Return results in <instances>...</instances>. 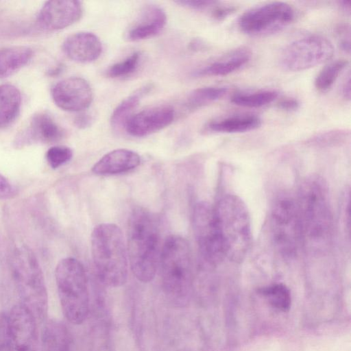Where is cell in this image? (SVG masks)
I'll return each mask as SVG.
<instances>
[{
    "label": "cell",
    "instance_id": "cell-25",
    "mask_svg": "<svg viewBox=\"0 0 351 351\" xmlns=\"http://www.w3.org/2000/svg\"><path fill=\"white\" fill-rule=\"evenodd\" d=\"M151 84L139 88L134 93L123 99L114 110L110 119L111 125L114 129L119 130L125 127L131 117L133 110L137 107L141 98L152 88Z\"/></svg>",
    "mask_w": 351,
    "mask_h": 351
},
{
    "label": "cell",
    "instance_id": "cell-26",
    "mask_svg": "<svg viewBox=\"0 0 351 351\" xmlns=\"http://www.w3.org/2000/svg\"><path fill=\"white\" fill-rule=\"evenodd\" d=\"M228 92L225 86H208L193 90L187 96L185 107L193 110L222 98Z\"/></svg>",
    "mask_w": 351,
    "mask_h": 351
},
{
    "label": "cell",
    "instance_id": "cell-38",
    "mask_svg": "<svg viewBox=\"0 0 351 351\" xmlns=\"http://www.w3.org/2000/svg\"><path fill=\"white\" fill-rule=\"evenodd\" d=\"M94 121L93 116L88 112H82L74 119L75 125L80 129H86L90 127Z\"/></svg>",
    "mask_w": 351,
    "mask_h": 351
},
{
    "label": "cell",
    "instance_id": "cell-12",
    "mask_svg": "<svg viewBox=\"0 0 351 351\" xmlns=\"http://www.w3.org/2000/svg\"><path fill=\"white\" fill-rule=\"evenodd\" d=\"M38 321L21 302L13 305L6 315V341L8 351H38Z\"/></svg>",
    "mask_w": 351,
    "mask_h": 351
},
{
    "label": "cell",
    "instance_id": "cell-33",
    "mask_svg": "<svg viewBox=\"0 0 351 351\" xmlns=\"http://www.w3.org/2000/svg\"><path fill=\"white\" fill-rule=\"evenodd\" d=\"M348 132L342 130H335L318 134L313 138V141L317 143H327L332 141H337L345 138Z\"/></svg>",
    "mask_w": 351,
    "mask_h": 351
},
{
    "label": "cell",
    "instance_id": "cell-2",
    "mask_svg": "<svg viewBox=\"0 0 351 351\" xmlns=\"http://www.w3.org/2000/svg\"><path fill=\"white\" fill-rule=\"evenodd\" d=\"M127 252L134 276L142 282L152 281L160 254V236L155 216L147 209H133L128 221Z\"/></svg>",
    "mask_w": 351,
    "mask_h": 351
},
{
    "label": "cell",
    "instance_id": "cell-34",
    "mask_svg": "<svg viewBox=\"0 0 351 351\" xmlns=\"http://www.w3.org/2000/svg\"><path fill=\"white\" fill-rule=\"evenodd\" d=\"M16 195V189L14 186L0 173V199H10Z\"/></svg>",
    "mask_w": 351,
    "mask_h": 351
},
{
    "label": "cell",
    "instance_id": "cell-14",
    "mask_svg": "<svg viewBox=\"0 0 351 351\" xmlns=\"http://www.w3.org/2000/svg\"><path fill=\"white\" fill-rule=\"evenodd\" d=\"M63 135L62 129L50 114L38 112L16 134L13 144L16 148H21L36 143H53L60 141Z\"/></svg>",
    "mask_w": 351,
    "mask_h": 351
},
{
    "label": "cell",
    "instance_id": "cell-22",
    "mask_svg": "<svg viewBox=\"0 0 351 351\" xmlns=\"http://www.w3.org/2000/svg\"><path fill=\"white\" fill-rule=\"evenodd\" d=\"M33 54V50L26 46L0 49V78L10 76L25 66Z\"/></svg>",
    "mask_w": 351,
    "mask_h": 351
},
{
    "label": "cell",
    "instance_id": "cell-5",
    "mask_svg": "<svg viewBox=\"0 0 351 351\" xmlns=\"http://www.w3.org/2000/svg\"><path fill=\"white\" fill-rule=\"evenodd\" d=\"M214 208L226 258L240 263L247 254L252 240L247 206L238 196L226 194Z\"/></svg>",
    "mask_w": 351,
    "mask_h": 351
},
{
    "label": "cell",
    "instance_id": "cell-41",
    "mask_svg": "<svg viewBox=\"0 0 351 351\" xmlns=\"http://www.w3.org/2000/svg\"><path fill=\"white\" fill-rule=\"evenodd\" d=\"M338 4L341 9L346 12V14H350L351 5L349 0H341L338 1Z\"/></svg>",
    "mask_w": 351,
    "mask_h": 351
},
{
    "label": "cell",
    "instance_id": "cell-36",
    "mask_svg": "<svg viewBox=\"0 0 351 351\" xmlns=\"http://www.w3.org/2000/svg\"><path fill=\"white\" fill-rule=\"evenodd\" d=\"M237 9L234 5H215L211 12V16L217 21H222L232 14Z\"/></svg>",
    "mask_w": 351,
    "mask_h": 351
},
{
    "label": "cell",
    "instance_id": "cell-21",
    "mask_svg": "<svg viewBox=\"0 0 351 351\" xmlns=\"http://www.w3.org/2000/svg\"><path fill=\"white\" fill-rule=\"evenodd\" d=\"M261 119L254 114H240L215 119L207 123L206 128L221 133H241L252 131L261 125Z\"/></svg>",
    "mask_w": 351,
    "mask_h": 351
},
{
    "label": "cell",
    "instance_id": "cell-40",
    "mask_svg": "<svg viewBox=\"0 0 351 351\" xmlns=\"http://www.w3.org/2000/svg\"><path fill=\"white\" fill-rule=\"evenodd\" d=\"M206 47L204 42L199 39H193L189 43V49L192 51H199L204 49Z\"/></svg>",
    "mask_w": 351,
    "mask_h": 351
},
{
    "label": "cell",
    "instance_id": "cell-19",
    "mask_svg": "<svg viewBox=\"0 0 351 351\" xmlns=\"http://www.w3.org/2000/svg\"><path fill=\"white\" fill-rule=\"evenodd\" d=\"M140 162L141 158L136 152L127 149H117L101 158L94 165L92 171L99 175L121 173L135 169Z\"/></svg>",
    "mask_w": 351,
    "mask_h": 351
},
{
    "label": "cell",
    "instance_id": "cell-11",
    "mask_svg": "<svg viewBox=\"0 0 351 351\" xmlns=\"http://www.w3.org/2000/svg\"><path fill=\"white\" fill-rule=\"evenodd\" d=\"M193 228L204 261L211 265L221 263L226 256L214 206L206 202H198L193 213Z\"/></svg>",
    "mask_w": 351,
    "mask_h": 351
},
{
    "label": "cell",
    "instance_id": "cell-8",
    "mask_svg": "<svg viewBox=\"0 0 351 351\" xmlns=\"http://www.w3.org/2000/svg\"><path fill=\"white\" fill-rule=\"evenodd\" d=\"M270 229L279 254L285 258H295L303 244L296 197L287 193L276 197L271 209Z\"/></svg>",
    "mask_w": 351,
    "mask_h": 351
},
{
    "label": "cell",
    "instance_id": "cell-24",
    "mask_svg": "<svg viewBox=\"0 0 351 351\" xmlns=\"http://www.w3.org/2000/svg\"><path fill=\"white\" fill-rule=\"evenodd\" d=\"M21 106V94L15 86L0 85V128L10 125L17 117Z\"/></svg>",
    "mask_w": 351,
    "mask_h": 351
},
{
    "label": "cell",
    "instance_id": "cell-6",
    "mask_svg": "<svg viewBox=\"0 0 351 351\" xmlns=\"http://www.w3.org/2000/svg\"><path fill=\"white\" fill-rule=\"evenodd\" d=\"M158 265L163 290L170 302L181 306L189 290L192 275V258L187 241L172 234L165 241Z\"/></svg>",
    "mask_w": 351,
    "mask_h": 351
},
{
    "label": "cell",
    "instance_id": "cell-16",
    "mask_svg": "<svg viewBox=\"0 0 351 351\" xmlns=\"http://www.w3.org/2000/svg\"><path fill=\"white\" fill-rule=\"evenodd\" d=\"M175 111L169 106H157L132 115L125 128L131 136L142 137L158 132L173 121Z\"/></svg>",
    "mask_w": 351,
    "mask_h": 351
},
{
    "label": "cell",
    "instance_id": "cell-28",
    "mask_svg": "<svg viewBox=\"0 0 351 351\" xmlns=\"http://www.w3.org/2000/svg\"><path fill=\"white\" fill-rule=\"evenodd\" d=\"M348 64L347 60L338 59L323 67L315 80V87L317 90L320 93L327 92Z\"/></svg>",
    "mask_w": 351,
    "mask_h": 351
},
{
    "label": "cell",
    "instance_id": "cell-43",
    "mask_svg": "<svg viewBox=\"0 0 351 351\" xmlns=\"http://www.w3.org/2000/svg\"><path fill=\"white\" fill-rule=\"evenodd\" d=\"M63 69V66L62 64L58 65L56 68L51 69L48 73L49 75H56L60 73Z\"/></svg>",
    "mask_w": 351,
    "mask_h": 351
},
{
    "label": "cell",
    "instance_id": "cell-29",
    "mask_svg": "<svg viewBox=\"0 0 351 351\" xmlns=\"http://www.w3.org/2000/svg\"><path fill=\"white\" fill-rule=\"evenodd\" d=\"M259 293L263 295L275 308L287 311L291 304V294L288 288L282 284H274L261 288Z\"/></svg>",
    "mask_w": 351,
    "mask_h": 351
},
{
    "label": "cell",
    "instance_id": "cell-18",
    "mask_svg": "<svg viewBox=\"0 0 351 351\" xmlns=\"http://www.w3.org/2000/svg\"><path fill=\"white\" fill-rule=\"evenodd\" d=\"M165 11L155 5L145 6L128 29L126 37L130 41L149 38L159 34L166 25Z\"/></svg>",
    "mask_w": 351,
    "mask_h": 351
},
{
    "label": "cell",
    "instance_id": "cell-35",
    "mask_svg": "<svg viewBox=\"0 0 351 351\" xmlns=\"http://www.w3.org/2000/svg\"><path fill=\"white\" fill-rule=\"evenodd\" d=\"M176 3L195 10H204L210 7H213L217 2L205 0H182L177 1Z\"/></svg>",
    "mask_w": 351,
    "mask_h": 351
},
{
    "label": "cell",
    "instance_id": "cell-42",
    "mask_svg": "<svg viewBox=\"0 0 351 351\" xmlns=\"http://www.w3.org/2000/svg\"><path fill=\"white\" fill-rule=\"evenodd\" d=\"M0 351H8L6 335L3 332H0Z\"/></svg>",
    "mask_w": 351,
    "mask_h": 351
},
{
    "label": "cell",
    "instance_id": "cell-13",
    "mask_svg": "<svg viewBox=\"0 0 351 351\" xmlns=\"http://www.w3.org/2000/svg\"><path fill=\"white\" fill-rule=\"evenodd\" d=\"M51 93L55 104L69 112H78L87 108L93 97L88 82L77 77H68L58 82L52 87Z\"/></svg>",
    "mask_w": 351,
    "mask_h": 351
},
{
    "label": "cell",
    "instance_id": "cell-9",
    "mask_svg": "<svg viewBox=\"0 0 351 351\" xmlns=\"http://www.w3.org/2000/svg\"><path fill=\"white\" fill-rule=\"evenodd\" d=\"M334 51L332 44L327 38L319 35L307 36L285 47L278 63L285 71H304L330 60Z\"/></svg>",
    "mask_w": 351,
    "mask_h": 351
},
{
    "label": "cell",
    "instance_id": "cell-15",
    "mask_svg": "<svg viewBox=\"0 0 351 351\" xmlns=\"http://www.w3.org/2000/svg\"><path fill=\"white\" fill-rule=\"evenodd\" d=\"M82 13V8L80 1H49L40 10L37 16V23L45 30H60L77 21Z\"/></svg>",
    "mask_w": 351,
    "mask_h": 351
},
{
    "label": "cell",
    "instance_id": "cell-17",
    "mask_svg": "<svg viewBox=\"0 0 351 351\" xmlns=\"http://www.w3.org/2000/svg\"><path fill=\"white\" fill-rule=\"evenodd\" d=\"M62 47L69 59L80 63H88L96 60L102 51L99 38L87 32L70 35L64 40Z\"/></svg>",
    "mask_w": 351,
    "mask_h": 351
},
{
    "label": "cell",
    "instance_id": "cell-4",
    "mask_svg": "<svg viewBox=\"0 0 351 351\" xmlns=\"http://www.w3.org/2000/svg\"><path fill=\"white\" fill-rule=\"evenodd\" d=\"M11 271L20 302L38 322L46 320L48 294L44 274L33 251L27 245L16 247L11 257Z\"/></svg>",
    "mask_w": 351,
    "mask_h": 351
},
{
    "label": "cell",
    "instance_id": "cell-37",
    "mask_svg": "<svg viewBox=\"0 0 351 351\" xmlns=\"http://www.w3.org/2000/svg\"><path fill=\"white\" fill-rule=\"evenodd\" d=\"M278 108L287 112L297 110L300 108V102L298 99L291 97L281 99L277 104Z\"/></svg>",
    "mask_w": 351,
    "mask_h": 351
},
{
    "label": "cell",
    "instance_id": "cell-3",
    "mask_svg": "<svg viewBox=\"0 0 351 351\" xmlns=\"http://www.w3.org/2000/svg\"><path fill=\"white\" fill-rule=\"evenodd\" d=\"M91 254L99 280L110 287L123 285L128 278V257L121 230L114 223H100L91 234Z\"/></svg>",
    "mask_w": 351,
    "mask_h": 351
},
{
    "label": "cell",
    "instance_id": "cell-10",
    "mask_svg": "<svg viewBox=\"0 0 351 351\" xmlns=\"http://www.w3.org/2000/svg\"><path fill=\"white\" fill-rule=\"evenodd\" d=\"M295 16L293 8L287 3L274 1L252 8L238 20V27L250 36H264L280 31L292 23Z\"/></svg>",
    "mask_w": 351,
    "mask_h": 351
},
{
    "label": "cell",
    "instance_id": "cell-23",
    "mask_svg": "<svg viewBox=\"0 0 351 351\" xmlns=\"http://www.w3.org/2000/svg\"><path fill=\"white\" fill-rule=\"evenodd\" d=\"M66 327L57 320L46 322L41 335V351H70Z\"/></svg>",
    "mask_w": 351,
    "mask_h": 351
},
{
    "label": "cell",
    "instance_id": "cell-7",
    "mask_svg": "<svg viewBox=\"0 0 351 351\" xmlns=\"http://www.w3.org/2000/svg\"><path fill=\"white\" fill-rule=\"evenodd\" d=\"M55 278L64 316L73 324H82L89 311L88 278L82 264L72 257L62 259Z\"/></svg>",
    "mask_w": 351,
    "mask_h": 351
},
{
    "label": "cell",
    "instance_id": "cell-31",
    "mask_svg": "<svg viewBox=\"0 0 351 351\" xmlns=\"http://www.w3.org/2000/svg\"><path fill=\"white\" fill-rule=\"evenodd\" d=\"M72 156V150L68 147L61 145L53 146L46 153V159L53 169H57L66 163Z\"/></svg>",
    "mask_w": 351,
    "mask_h": 351
},
{
    "label": "cell",
    "instance_id": "cell-39",
    "mask_svg": "<svg viewBox=\"0 0 351 351\" xmlns=\"http://www.w3.org/2000/svg\"><path fill=\"white\" fill-rule=\"evenodd\" d=\"M341 94L343 98L346 100H350V73L348 75V77L346 79L344 83L343 84L341 88Z\"/></svg>",
    "mask_w": 351,
    "mask_h": 351
},
{
    "label": "cell",
    "instance_id": "cell-1",
    "mask_svg": "<svg viewBox=\"0 0 351 351\" xmlns=\"http://www.w3.org/2000/svg\"><path fill=\"white\" fill-rule=\"evenodd\" d=\"M328 188L324 180L311 175L299 187L296 197L303 244L314 252L329 248L334 233V217Z\"/></svg>",
    "mask_w": 351,
    "mask_h": 351
},
{
    "label": "cell",
    "instance_id": "cell-32",
    "mask_svg": "<svg viewBox=\"0 0 351 351\" xmlns=\"http://www.w3.org/2000/svg\"><path fill=\"white\" fill-rule=\"evenodd\" d=\"M339 47L347 53L350 52V27L348 24L339 25L336 29Z\"/></svg>",
    "mask_w": 351,
    "mask_h": 351
},
{
    "label": "cell",
    "instance_id": "cell-27",
    "mask_svg": "<svg viewBox=\"0 0 351 351\" xmlns=\"http://www.w3.org/2000/svg\"><path fill=\"white\" fill-rule=\"evenodd\" d=\"M278 95V93L273 90L236 93L232 96L231 102L245 108H261L273 102Z\"/></svg>",
    "mask_w": 351,
    "mask_h": 351
},
{
    "label": "cell",
    "instance_id": "cell-20",
    "mask_svg": "<svg viewBox=\"0 0 351 351\" xmlns=\"http://www.w3.org/2000/svg\"><path fill=\"white\" fill-rule=\"evenodd\" d=\"M250 59L247 49H237L195 72L196 76H225L246 64Z\"/></svg>",
    "mask_w": 351,
    "mask_h": 351
},
{
    "label": "cell",
    "instance_id": "cell-30",
    "mask_svg": "<svg viewBox=\"0 0 351 351\" xmlns=\"http://www.w3.org/2000/svg\"><path fill=\"white\" fill-rule=\"evenodd\" d=\"M141 56V53L138 51L133 53L125 60L112 65L106 71V75L112 78L130 75L137 69Z\"/></svg>",
    "mask_w": 351,
    "mask_h": 351
}]
</instances>
